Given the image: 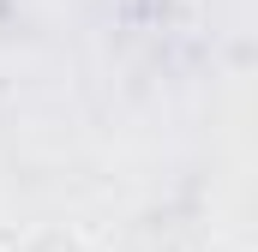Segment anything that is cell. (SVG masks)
Returning <instances> with one entry per match:
<instances>
[{
	"label": "cell",
	"mask_w": 258,
	"mask_h": 252,
	"mask_svg": "<svg viewBox=\"0 0 258 252\" xmlns=\"http://www.w3.org/2000/svg\"><path fill=\"white\" fill-rule=\"evenodd\" d=\"M18 252H90V246H84V234H78V228H60V222H54V228L24 234V240H18Z\"/></svg>",
	"instance_id": "obj_1"
}]
</instances>
